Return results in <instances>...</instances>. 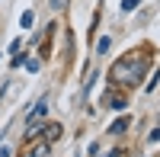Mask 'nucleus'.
Here are the masks:
<instances>
[{"mask_svg": "<svg viewBox=\"0 0 160 157\" xmlns=\"http://www.w3.org/2000/svg\"><path fill=\"white\" fill-rule=\"evenodd\" d=\"M48 148H51L48 141H35L32 148H26V154H22V157H48Z\"/></svg>", "mask_w": 160, "mask_h": 157, "instance_id": "3", "label": "nucleus"}, {"mask_svg": "<svg viewBox=\"0 0 160 157\" xmlns=\"http://www.w3.org/2000/svg\"><path fill=\"white\" fill-rule=\"evenodd\" d=\"M106 106H112V109H125L128 99H125L122 93H115V90H109V93H106Z\"/></svg>", "mask_w": 160, "mask_h": 157, "instance_id": "4", "label": "nucleus"}, {"mask_svg": "<svg viewBox=\"0 0 160 157\" xmlns=\"http://www.w3.org/2000/svg\"><path fill=\"white\" fill-rule=\"evenodd\" d=\"M109 38H99V42H96V55H106V51H109Z\"/></svg>", "mask_w": 160, "mask_h": 157, "instance_id": "7", "label": "nucleus"}, {"mask_svg": "<svg viewBox=\"0 0 160 157\" xmlns=\"http://www.w3.org/2000/svg\"><path fill=\"white\" fill-rule=\"evenodd\" d=\"M0 157H10V148H0Z\"/></svg>", "mask_w": 160, "mask_h": 157, "instance_id": "12", "label": "nucleus"}, {"mask_svg": "<svg viewBox=\"0 0 160 157\" xmlns=\"http://www.w3.org/2000/svg\"><path fill=\"white\" fill-rule=\"evenodd\" d=\"M45 115H48V99L42 96V99L32 106V112L26 115V125H38V119H45Z\"/></svg>", "mask_w": 160, "mask_h": 157, "instance_id": "2", "label": "nucleus"}, {"mask_svg": "<svg viewBox=\"0 0 160 157\" xmlns=\"http://www.w3.org/2000/svg\"><path fill=\"white\" fill-rule=\"evenodd\" d=\"M151 141H160V128H154V132H151Z\"/></svg>", "mask_w": 160, "mask_h": 157, "instance_id": "11", "label": "nucleus"}, {"mask_svg": "<svg viewBox=\"0 0 160 157\" xmlns=\"http://www.w3.org/2000/svg\"><path fill=\"white\" fill-rule=\"evenodd\" d=\"M148 64H151L148 55H141V51H128V55H122V58L112 64V80L122 84V87H138L144 80V74H148Z\"/></svg>", "mask_w": 160, "mask_h": 157, "instance_id": "1", "label": "nucleus"}, {"mask_svg": "<svg viewBox=\"0 0 160 157\" xmlns=\"http://www.w3.org/2000/svg\"><path fill=\"white\" fill-rule=\"evenodd\" d=\"M106 157H125V151H109Z\"/></svg>", "mask_w": 160, "mask_h": 157, "instance_id": "10", "label": "nucleus"}, {"mask_svg": "<svg viewBox=\"0 0 160 157\" xmlns=\"http://www.w3.org/2000/svg\"><path fill=\"white\" fill-rule=\"evenodd\" d=\"M138 3H141V0H122V10H135Z\"/></svg>", "mask_w": 160, "mask_h": 157, "instance_id": "9", "label": "nucleus"}, {"mask_svg": "<svg viewBox=\"0 0 160 157\" xmlns=\"http://www.w3.org/2000/svg\"><path fill=\"white\" fill-rule=\"evenodd\" d=\"M128 125H131V122H128V115H122V119H115V122L109 125V132H112V135H122Z\"/></svg>", "mask_w": 160, "mask_h": 157, "instance_id": "6", "label": "nucleus"}, {"mask_svg": "<svg viewBox=\"0 0 160 157\" xmlns=\"http://www.w3.org/2000/svg\"><path fill=\"white\" fill-rule=\"evenodd\" d=\"M58 138H61V125H58V122H48V125H45V141L51 144V141H58Z\"/></svg>", "mask_w": 160, "mask_h": 157, "instance_id": "5", "label": "nucleus"}, {"mask_svg": "<svg viewBox=\"0 0 160 157\" xmlns=\"http://www.w3.org/2000/svg\"><path fill=\"white\" fill-rule=\"evenodd\" d=\"M32 19H35V16H32V10H26V13H22V16H19V23L26 26V29H29V26H32Z\"/></svg>", "mask_w": 160, "mask_h": 157, "instance_id": "8", "label": "nucleus"}]
</instances>
